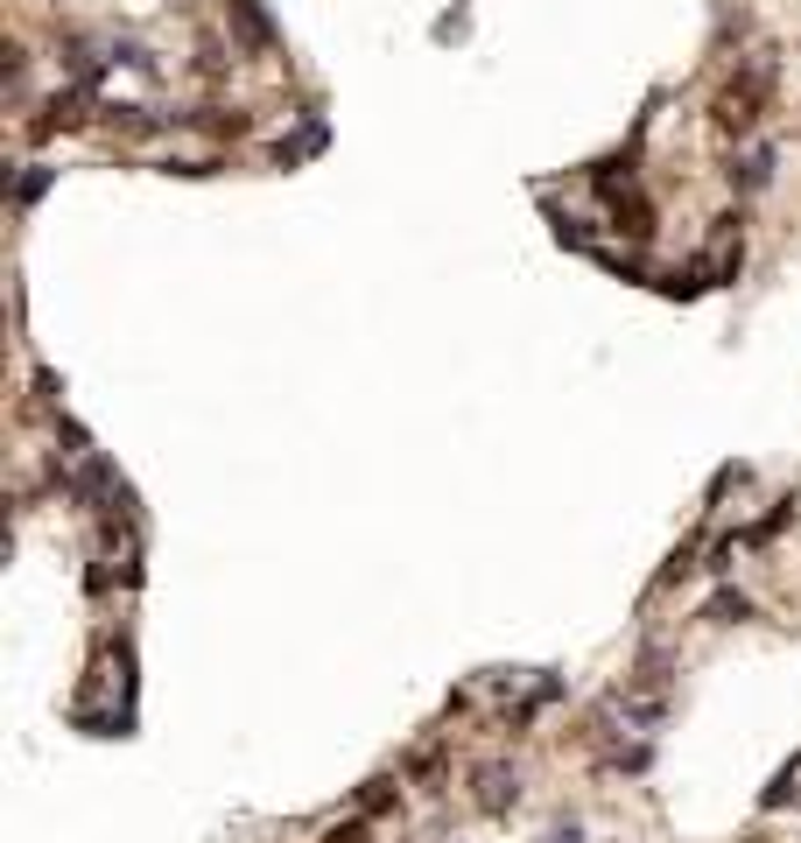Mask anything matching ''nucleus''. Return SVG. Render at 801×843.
Wrapping results in <instances>:
<instances>
[{
	"instance_id": "f257e3e1",
	"label": "nucleus",
	"mask_w": 801,
	"mask_h": 843,
	"mask_svg": "<svg viewBox=\"0 0 801 843\" xmlns=\"http://www.w3.org/2000/svg\"><path fill=\"white\" fill-rule=\"evenodd\" d=\"M760 99H766V71H752L746 85H732V92L717 99V127H724V135H738V141H746L752 127H760Z\"/></svg>"
},
{
	"instance_id": "f03ea898",
	"label": "nucleus",
	"mask_w": 801,
	"mask_h": 843,
	"mask_svg": "<svg viewBox=\"0 0 801 843\" xmlns=\"http://www.w3.org/2000/svg\"><path fill=\"white\" fill-rule=\"evenodd\" d=\"M513 802H521V774H513V766H479V808L485 816H513Z\"/></svg>"
},
{
	"instance_id": "7ed1b4c3",
	"label": "nucleus",
	"mask_w": 801,
	"mask_h": 843,
	"mask_svg": "<svg viewBox=\"0 0 801 843\" xmlns=\"http://www.w3.org/2000/svg\"><path fill=\"white\" fill-rule=\"evenodd\" d=\"M766 183H774V148H752V155L732 162V190H738V197H752V190H766Z\"/></svg>"
},
{
	"instance_id": "20e7f679",
	"label": "nucleus",
	"mask_w": 801,
	"mask_h": 843,
	"mask_svg": "<svg viewBox=\"0 0 801 843\" xmlns=\"http://www.w3.org/2000/svg\"><path fill=\"white\" fill-rule=\"evenodd\" d=\"M232 28H240L254 50H275V22H267V8L260 0H232Z\"/></svg>"
},
{
	"instance_id": "39448f33",
	"label": "nucleus",
	"mask_w": 801,
	"mask_h": 843,
	"mask_svg": "<svg viewBox=\"0 0 801 843\" xmlns=\"http://www.w3.org/2000/svg\"><path fill=\"white\" fill-rule=\"evenodd\" d=\"M323 141H331V127H323V120H303V135H295V141H275V162H281V169H295V162L317 155Z\"/></svg>"
},
{
	"instance_id": "423d86ee",
	"label": "nucleus",
	"mask_w": 801,
	"mask_h": 843,
	"mask_svg": "<svg viewBox=\"0 0 801 843\" xmlns=\"http://www.w3.org/2000/svg\"><path fill=\"white\" fill-rule=\"evenodd\" d=\"M703 618H717V626H738V618H752V598H746V590H717Z\"/></svg>"
},
{
	"instance_id": "0eeeda50",
	"label": "nucleus",
	"mask_w": 801,
	"mask_h": 843,
	"mask_svg": "<svg viewBox=\"0 0 801 843\" xmlns=\"http://www.w3.org/2000/svg\"><path fill=\"white\" fill-rule=\"evenodd\" d=\"M394 802H400V788H394V780H366V788H359V816H366V822H373V816H387Z\"/></svg>"
},
{
	"instance_id": "6e6552de",
	"label": "nucleus",
	"mask_w": 801,
	"mask_h": 843,
	"mask_svg": "<svg viewBox=\"0 0 801 843\" xmlns=\"http://www.w3.org/2000/svg\"><path fill=\"white\" fill-rule=\"evenodd\" d=\"M794 780H801V752H794V759H788V766H780V774H774V788L760 794V808H780V802H788V794H794Z\"/></svg>"
},
{
	"instance_id": "1a4fd4ad",
	"label": "nucleus",
	"mask_w": 801,
	"mask_h": 843,
	"mask_svg": "<svg viewBox=\"0 0 801 843\" xmlns=\"http://www.w3.org/2000/svg\"><path fill=\"white\" fill-rule=\"evenodd\" d=\"M42 190H50V169H42V162H28V169H22V183H14V204H36Z\"/></svg>"
},
{
	"instance_id": "9d476101",
	"label": "nucleus",
	"mask_w": 801,
	"mask_h": 843,
	"mask_svg": "<svg viewBox=\"0 0 801 843\" xmlns=\"http://www.w3.org/2000/svg\"><path fill=\"white\" fill-rule=\"evenodd\" d=\"M323 843H373V830H366V816L338 822V830H323Z\"/></svg>"
},
{
	"instance_id": "9b49d317",
	"label": "nucleus",
	"mask_w": 801,
	"mask_h": 843,
	"mask_svg": "<svg viewBox=\"0 0 801 843\" xmlns=\"http://www.w3.org/2000/svg\"><path fill=\"white\" fill-rule=\"evenodd\" d=\"M542 843H584V830H576V822H556V830H548Z\"/></svg>"
}]
</instances>
